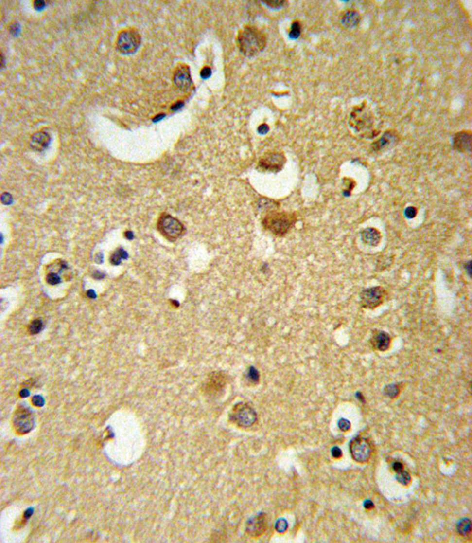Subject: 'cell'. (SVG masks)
Segmentation results:
<instances>
[{
  "label": "cell",
  "instance_id": "cell-15",
  "mask_svg": "<svg viewBox=\"0 0 472 543\" xmlns=\"http://www.w3.org/2000/svg\"><path fill=\"white\" fill-rule=\"evenodd\" d=\"M267 528V520L264 514H260L247 522V532L253 538L260 537Z\"/></svg>",
  "mask_w": 472,
  "mask_h": 543
},
{
  "label": "cell",
  "instance_id": "cell-4",
  "mask_svg": "<svg viewBox=\"0 0 472 543\" xmlns=\"http://www.w3.org/2000/svg\"><path fill=\"white\" fill-rule=\"evenodd\" d=\"M366 104L367 102L364 101L362 106H355L353 107L350 117V125L353 128L356 132L365 131L367 132L371 129L373 125V116L369 111H366Z\"/></svg>",
  "mask_w": 472,
  "mask_h": 543
},
{
  "label": "cell",
  "instance_id": "cell-2",
  "mask_svg": "<svg viewBox=\"0 0 472 543\" xmlns=\"http://www.w3.org/2000/svg\"><path fill=\"white\" fill-rule=\"evenodd\" d=\"M297 221V216L290 212H270L262 219L265 230L274 235L284 236L287 235Z\"/></svg>",
  "mask_w": 472,
  "mask_h": 543
},
{
  "label": "cell",
  "instance_id": "cell-13",
  "mask_svg": "<svg viewBox=\"0 0 472 543\" xmlns=\"http://www.w3.org/2000/svg\"><path fill=\"white\" fill-rule=\"evenodd\" d=\"M472 133L471 131H461L456 133L452 139L453 149L460 153H467L472 150Z\"/></svg>",
  "mask_w": 472,
  "mask_h": 543
},
{
  "label": "cell",
  "instance_id": "cell-34",
  "mask_svg": "<svg viewBox=\"0 0 472 543\" xmlns=\"http://www.w3.org/2000/svg\"><path fill=\"white\" fill-rule=\"evenodd\" d=\"M356 398H358V400H360L362 403H365V398H364V396H363V394H362L361 392H357V393H356Z\"/></svg>",
  "mask_w": 472,
  "mask_h": 543
},
{
  "label": "cell",
  "instance_id": "cell-11",
  "mask_svg": "<svg viewBox=\"0 0 472 543\" xmlns=\"http://www.w3.org/2000/svg\"><path fill=\"white\" fill-rule=\"evenodd\" d=\"M400 139L401 136L397 131L387 130L385 133H383L382 136L378 140L374 141L371 144V149L373 152H377V153L389 150L392 147L396 146L399 143Z\"/></svg>",
  "mask_w": 472,
  "mask_h": 543
},
{
  "label": "cell",
  "instance_id": "cell-1",
  "mask_svg": "<svg viewBox=\"0 0 472 543\" xmlns=\"http://www.w3.org/2000/svg\"><path fill=\"white\" fill-rule=\"evenodd\" d=\"M237 46L247 57H253L260 54L267 45V36L254 26L243 27L237 36Z\"/></svg>",
  "mask_w": 472,
  "mask_h": 543
},
{
  "label": "cell",
  "instance_id": "cell-5",
  "mask_svg": "<svg viewBox=\"0 0 472 543\" xmlns=\"http://www.w3.org/2000/svg\"><path fill=\"white\" fill-rule=\"evenodd\" d=\"M140 43L141 36L139 33L133 29H128L119 33L116 40V48L120 53L130 54L135 53L139 48Z\"/></svg>",
  "mask_w": 472,
  "mask_h": 543
},
{
  "label": "cell",
  "instance_id": "cell-28",
  "mask_svg": "<svg viewBox=\"0 0 472 543\" xmlns=\"http://www.w3.org/2000/svg\"><path fill=\"white\" fill-rule=\"evenodd\" d=\"M338 426H339L340 430L347 432V431H349L350 429V422L348 419L342 418V419L339 421Z\"/></svg>",
  "mask_w": 472,
  "mask_h": 543
},
{
  "label": "cell",
  "instance_id": "cell-19",
  "mask_svg": "<svg viewBox=\"0 0 472 543\" xmlns=\"http://www.w3.org/2000/svg\"><path fill=\"white\" fill-rule=\"evenodd\" d=\"M360 20H361V16L357 11L349 10L344 12L341 18V23L346 28H354L359 24Z\"/></svg>",
  "mask_w": 472,
  "mask_h": 543
},
{
  "label": "cell",
  "instance_id": "cell-26",
  "mask_svg": "<svg viewBox=\"0 0 472 543\" xmlns=\"http://www.w3.org/2000/svg\"><path fill=\"white\" fill-rule=\"evenodd\" d=\"M263 3H265L266 5H268L270 8L272 9H280L284 6V4H286L287 2L284 0H279V1H262Z\"/></svg>",
  "mask_w": 472,
  "mask_h": 543
},
{
  "label": "cell",
  "instance_id": "cell-14",
  "mask_svg": "<svg viewBox=\"0 0 472 543\" xmlns=\"http://www.w3.org/2000/svg\"><path fill=\"white\" fill-rule=\"evenodd\" d=\"M174 82L180 90H188L192 85L191 70L188 65H179L174 74Z\"/></svg>",
  "mask_w": 472,
  "mask_h": 543
},
{
  "label": "cell",
  "instance_id": "cell-21",
  "mask_svg": "<svg viewBox=\"0 0 472 543\" xmlns=\"http://www.w3.org/2000/svg\"><path fill=\"white\" fill-rule=\"evenodd\" d=\"M400 394V389L397 384L386 385L384 389V395L389 398H396Z\"/></svg>",
  "mask_w": 472,
  "mask_h": 543
},
{
  "label": "cell",
  "instance_id": "cell-8",
  "mask_svg": "<svg viewBox=\"0 0 472 543\" xmlns=\"http://www.w3.org/2000/svg\"><path fill=\"white\" fill-rule=\"evenodd\" d=\"M350 451L352 458L359 463L367 462L372 454L371 443L365 437L357 436L350 443Z\"/></svg>",
  "mask_w": 472,
  "mask_h": 543
},
{
  "label": "cell",
  "instance_id": "cell-23",
  "mask_svg": "<svg viewBox=\"0 0 472 543\" xmlns=\"http://www.w3.org/2000/svg\"><path fill=\"white\" fill-rule=\"evenodd\" d=\"M396 479H397V481H398L399 483L407 486V485L410 483V481H411V476H410V475H409L406 471L403 470V471H401V472H399V473H396Z\"/></svg>",
  "mask_w": 472,
  "mask_h": 543
},
{
  "label": "cell",
  "instance_id": "cell-22",
  "mask_svg": "<svg viewBox=\"0 0 472 543\" xmlns=\"http://www.w3.org/2000/svg\"><path fill=\"white\" fill-rule=\"evenodd\" d=\"M42 328H43L42 321L40 319H35L33 322H31V324L28 327V330H29L30 334L35 335V334H38L42 330Z\"/></svg>",
  "mask_w": 472,
  "mask_h": 543
},
{
  "label": "cell",
  "instance_id": "cell-16",
  "mask_svg": "<svg viewBox=\"0 0 472 543\" xmlns=\"http://www.w3.org/2000/svg\"><path fill=\"white\" fill-rule=\"evenodd\" d=\"M370 342H371L372 347L375 350L380 351V352H385L387 349H389V347H390L391 338L385 332L378 331V332L373 333Z\"/></svg>",
  "mask_w": 472,
  "mask_h": 543
},
{
  "label": "cell",
  "instance_id": "cell-10",
  "mask_svg": "<svg viewBox=\"0 0 472 543\" xmlns=\"http://www.w3.org/2000/svg\"><path fill=\"white\" fill-rule=\"evenodd\" d=\"M287 159L281 152H268L259 159V167L267 172L278 173L286 164Z\"/></svg>",
  "mask_w": 472,
  "mask_h": 543
},
{
  "label": "cell",
  "instance_id": "cell-17",
  "mask_svg": "<svg viewBox=\"0 0 472 543\" xmlns=\"http://www.w3.org/2000/svg\"><path fill=\"white\" fill-rule=\"evenodd\" d=\"M363 242L369 246H377L381 241V234L375 228H367L361 233Z\"/></svg>",
  "mask_w": 472,
  "mask_h": 543
},
{
  "label": "cell",
  "instance_id": "cell-33",
  "mask_svg": "<svg viewBox=\"0 0 472 543\" xmlns=\"http://www.w3.org/2000/svg\"><path fill=\"white\" fill-rule=\"evenodd\" d=\"M210 72H211L210 69L208 68V67L203 69L202 72H201V75H202L203 78H207L208 76H210Z\"/></svg>",
  "mask_w": 472,
  "mask_h": 543
},
{
  "label": "cell",
  "instance_id": "cell-30",
  "mask_svg": "<svg viewBox=\"0 0 472 543\" xmlns=\"http://www.w3.org/2000/svg\"><path fill=\"white\" fill-rule=\"evenodd\" d=\"M47 280H48V282L51 283V284H56V283H58V282L60 281V280H59V277H58L55 273H51V274H49Z\"/></svg>",
  "mask_w": 472,
  "mask_h": 543
},
{
  "label": "cell",
  "instance_id": "cell-20",
  "mask_svg": "<svg viewBox=\"0 0 472 543\" xmlns=\"http://www.w3.org/2000/svg\"><path fill=\"white\" fill-rule=\"evenodd\" d=\"M456 530L462 537H469L472 533V521L470 519H462L457 522Z\"/></svg>",
  "mask_w": 472,
  "mask_h": 543
},
{
  "label": "cell",
  "instance_id": "cell-18",
  "mask_svg": "<svg viewBox=\"0 0 472 543\" xmlns=\"http://www.w3.org/2000/svg\"><path fill=\"white\" fill-rule=\"evenodd\" d=\"M51 137L48 133L45 132H38L33 135L31 138V146L35 151H43L47 146L49 145Z\"/></svg>",
  "mask_w": 472,
  "mask_h": 543
},
{
  "label": "cell",
  "instance_id": "cell-9",
  "mask_svg": "<svg viewBox=\"0 0 472 543\" xmlns=\"http://www.w3.org/2000/svg\"><path fill=\"white\" fill-rule=\"evenodd\" d=\"M35 415L29 408L19 407L14 416V427L18 434H27L35 427Z\"/></svg>",
  "mask_w": 472,
  "mask_h": 543
},
{
  "label": "cell",
  "instance_id": "cell-32",
  "mask_svg": "<svg viewBox=\"0 0 472 543\" xmlns=\"http://www.w3.org/2000/svg\"><path fill=\"white\" fill-rule=\"evenodd\" d=\"M364 507H365L366 509H367V510H371V509L374 508V504H373V502H372L371 500L367 499V500L364 502Z\"/></svg>",
  "mask_w": 472,
  "mask_h": 543
},
{
  "label": "cell",
  "instance_id": "cell-12",
  "mask_svg": "<svg viewBox=\"0 0 472 543\" xmlns=\"http://www.w3.org/2000/svg\"><path fill=\"white\" fill-rule=\"evenodd\" d=\"M227 380V378L224 373L216 372L210 374L204 386L205 393L211 397L219 395L226 387Z\"/></svg>",
  "mask_w": 472,
  "mask_h": 543
},
{
  "label": "cell",
  "instance_id": "cell-3",
  "mask_svg": "<svg viewBox=\"0 0 472 543\" xmlns=\"http://www.w3.org/2000/svg\"><path fill=\"white\" fill-rule=\"evenodd\" d=\"M157 229L166 239L172 242L176 241L185 233V227L181 221L166 213L158 218Z\"/></svg>",
  "mask_w": 472,
  "mask_h": 543
},
{
  "label": "cell",
  "instance_id": "cell-31",
  "mask_svg": "<svg viewBox=\"0 0 472 543\" xmlns=\"http://www.w3.org/2000/svg\"><path fill=\"white\" fill-rule=\"evenodd\" d=\"M332 454L334 458H340L342 456V451L339 447H333L332 450Z\"/></svg>",
  "mask_w": 472,
  "mask_h": 543
},
{
  "label": "cell",
  "instance_id": "cell-25",
  "mask_svg": "<svg viewBox=\"0 0 472 543\" xmlns=\"http://www.w3.org/2000/svg\"><path fill=\"white\" fill-rule=\"evenodd\" d=\"M301 34V24L299 21H295L293 23L292 25V31H291V37L296 38L299 36V35Z\"/></svg>",
  "mask_w": 472,
  "mask_h": 543
},
{
  "label": "cell",
  "instance_id": "cell-6",
  "mask_svg": "<svg viewBox=\"0 0 472 543\" xmlns=\"http://www.w3.org/2000/svg\"><path fill=\"white\" fill-rule=\"evenodd\" d=\"M229 418L233 423L237 424L238 426L247 428L256 422L257 414L247 404L239 403L232 409Z\"/></svg>",
  "mask_w": 472,
  "mask_h": 543
},
{
  "label": "cell",
  "instance_id": "cell-24",
  "mask_svg": "<svg viewBox=\"0 0 472 543\" xmlns=\"http://www.w3.org/2000/svg\"><path fill=\"white\" fill-rule=\"evenodd\" d=\"M259 377H260V376H259L258 371H257L255 368L250 367L249 370H248V372H247V379L249 380V381H250L251 383L256 384V383H258V381H259Z\"/></svg>",
  "mask_w": 472,
  "mask_h": 543
},
{
  "label": "cell",
  "instance_id": "cell-29",
  "mask_svg": "<svg viewBox=\"0 0 472 543\" xmlns=\"http://www.w3.org/2000/svg\"><path fill=\"white\" fill-rule=\"evenodd\" d=\"M391 467H392V470H393L395 473H399V472H401V471L404 470V465H403L401 462H399V461H394V462L392 463Z\"/></svg>",
  "mask_w": 472,
  "mask_h": 543
},
{
  "label": "cell",
  "instance_id": "cell-7",
  "mask_svg": "<svg viewBox=\"0 0 472 543\" xmlns=\"http://www.w3.org/2000/svg\"><path fill=\"white\" fill-rule=\"evenodd\" d=\"M386 295L385 290L381 286L365 289L360 294V303L363 308L373 310L383 304Z\"/></svg>",
  "mask_w": 472,
  "mask_h": 543
},
{
  "label": "cell",
  "instance_id": "cell-27",
  "mask_svg": "<svg viewBox=\"0 0 472 543\" xmlns=\"http://www.w3.org/2000/svg\"><path fill=\"white\" fill-rule=\"evenodd\" d=\"M275 528H276L277 532H279V533H284V532L287 530V528H288V523H287V521H285V520H279V521L276 522Z\"/></svg>",
  "mask_w": 472,
  "mask_h": 543
}]
</instances>
